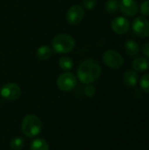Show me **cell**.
<instances>
[{"label": "cell", "mask_w": 149, "mask_h": 150, "mask_svg": "<svg viewBox=\"0 0 149 150\" xmlns=\"http://www.w3.org/2000/svg\"><path fill=\"white\" fill-rule=\"evenodd\" d=\"M101 75L100 65L93 59H87L82 62L77 69L78 79L85 84L97 81Z\"/></svg>", "instance_id": "1"}, {"label": "cell", "mask_w": 149, "mask_h": 150, "mask_svg": "<svg viewBox=\"0 0 149 150\" xmlns=\"http://www.w3.org/2000/svg\"><path fill=\"white\" fill-rule=\"evenodd\" d=\"M52 49L58 54H68L76 47L75 39L68 33H60L52 40Z\"/></svg>", "instance_id": "2"}, {"label": "cell", "mask_w": 149, "mask_h": 150, "mask_svg": "<svg viewBox=\"0 0 149 150\" xmlns=\"http://www.w3.org/2000/svg\"><path fill=\"white\" fill-rule=\"evenodd\" d=\"M21 129L25 136L33 138L37 136L42 129L41 120L34 114H28L23 119Z\"/></svg>", "instance_id": "3"}, {"label": "cell", "mask_w": 149, "mask_h": 150, "mask_svg": "<svg viewBox=\"0 0 149 150\" xmlns=\"http://www.w3.org/2000/svg\"><path fill=\"white\" fill-rule=\"evenodd\" d=\"M57 86L61 91L68 92L73 91L77 83V79L71 72H64L57 78Z\"/></svg>", "instance_id": "4"}, {"label": "cell", "mask_w": 149, "mask_h": 150, "mask_svg": "<svg viewBox=\"0 0 149 150\" xmlns=\"http://www.w3.org/2000/svg\"><path fill=\"white\" fill-rule=\"evenodd\" d=\"M103 62L106 66L114 69L121 68L124 64V59L122 55L119 52L112 49H109L104 53Z\"/></svg>", "instance_id": "5"}, {"label": "cell", "mask_w": 149, "mask_h": 150, "mask_svg": "<svg viewBox=\"0 0 149 150\" xmlns=\"http://www.w3.org/2000/svg\"><path fill=\"white\" fill-rule=\"evenodd\" d=\"M0 94L8 101H15L19 98L21 95V89L15 83H8L1 88Z\"/></svg>", "instance_id": "6"}, {"label": "cell", "mask_w": 149, "mask_h": 150, "mask_svg": "<svg viewBox=\"0 0 149 150\" xmlns=\"http://www.w3.org/2000/svg\"><path fill=\"white\" fill-rule=\"evenodd\" d=\"M85 16V11L83 7L75 4L71 6L66 13V20L69 25H76L82 22Z\"/></svg>", "instance_id": "7"}, {"label": "cell", "mask_w": 149, "mask_h": 150, "mask_svg": "<svg viewBox=\"0 0 149 150\" xmlns=\"http://www.w3.org/2000/svg\"><path fill=\"white\" fill-rule=\"evenodd\" d=\"M132 27L137 36L141 38H147L149 36V21L144 16L137 17L133 20Z\"/></svg>", "instance_id": "8"}, {"label": "cell", "mask_w": 149, "mask_h": 150, "mask_svg": "<svg viewBox=\"0 0 149 150\" xmlns=\"http://www.w3.org/2000/svg\"><path fill=\"white\" fill-rule=\"evenodd\" d=\"M119 9L125 16L132 18L138 13L139 4L136 0H121Z\"/></svg>", "instance_id": "9"}, {"label": "cell", "mask_w": 149, "mask_h": 150, "mask_svg": "<svg viewBox=\"0 0 149 150\" xmlns=\"http://www.w3.org/2000/svg\"><path fill=\"white\" fill-rule=\"evenodd\" d=\"M112 28L115 33L122 35L128 32L130 28V23L124 17H116L112 21Z\"/></svg>", "instance_id": "10"}, {"label": "cell", "mask_w": 149, "mask_h": 150, "mask_svg": "<svg viewBox=\"0 0 149 150\" xmlns=\"http://www.w3.org/2000/svg\"><path fill=\"white\" fill-rule=\"evenodd\" d=\"M138 79H139V76L135 70H131V69L126 70L123 76L124 84L129 88L134 87L138 83Z\"/></svg>", "instance_id": "11"}, {"label": "cell", "mask_w": 149, "mask_h": 150, "mask_svg": "<svg viewBox=\"0 0 149 150\" xmlns=\"http://www.w3.org/2000/svg\"><path fill=\"white\" fill-rule=\"evenodd\" d=\"M148 67V61L145 57H137L133 62V68L136 72H144Z\"/></svg>", "instance_id": "12"}, {"label": "cell", "mask_w": 149, "mask_h": 150, "mask_svg": "<svg viewBox=\"0 0 149 150\" xmlns=\"http://www.w3.org/2000/svg\"><path fill=\"white\" fill-rule=\"evenodd\" d=\"M125 48H126V54L131 57L137 56L140 53L139 45L137 44V42L135 40H126V42L125 43Z\"/></svg>", "instance_id": "13"}, {"label": "cell", "mask_w": 149, "mask_h": 150, "mask_svg": "<svg viewBox=\"0 0 149 150\" xmlns=\"http://www.w3.org/2000/svg\"><path fill=\"white\" fill-rule=\"evenodd\" d=\"M52 55V48L48 46H41L36 51V56L41 61L48 60Z\"/></svg>", "instance_id": "14"}, {"label": "cell", "mask_w": 149, "mask_h": 150, "mask_svg": "<svg viewBox=\"0 0 149 150\" xmlns=\"http://www.w3.org/2000/svg\"><path fill=\"white\" fill-rule=\"evenodd\" d=\"M59 66L62 70L68 71V70L72 69V68L74 66V62H73L72 58L69 56H62L59 60Z\"/></svg>", "instance_id": "15"}, {"label": "cell", "mask_w": 149, "mask_h": 150, "mask_svg": "<svg viewBox=\"0 0 149 150\" xmlns=\"http://www.w3.org/2000/svg\"><path fill=\"white\" fill-rule=\"evenodd\" d=\"M31 150H49V146L44 139H36L34 140L30 146Z\"/></svg>", "instance_id": "16"}, {"label": "cell", "mask_w": 149, "mask_h": 150, "mask_svg": "<svg viewBox=\"0 0 149 150\" xmlns=\"http://www.w3.org/2000/svg\"><path fill=\"white\" fill-rule=\"evenodd\" d=\"M119 9V3L118 0H107L105 4V10L110 13L113 14L116 13Z\"/></svg>", "instance_id": "17"}, {"label": "cell", "mask_w": 149, "mask_h": 150, "mask_svg": "<svg viewBox=\"0 0 149 150\" xmlns=\"http://www.w3.org/2000/svg\"><path fill=\"white\" fill-rule=\"evenodd\" d=\"M10 146L13 150L22 149L25 146V140L22 137L17 136L13 139H11L10 142Z\"/></svg>", "instance_id": "18"}, {"label": "cell", "mask_w": 149, "mask_h": 150, "mask_svg": "<svg viewBox=\"0 0 149 150\" xmlns=\"http://www.w3.org/2000/svg\"><path fill=\"white\" fill-rule=\"evenodd\" d=\"M141 88L144 92L149 93V73L144 75L141 77Z\"/></svg>", "instance_id": "19"}, {"label": "cell", "mask_w": 149, "mask_h": 150, "mask_svg": "<svg viewBox=\"0 0 149 150\" xmlns=\"http://www.w3.org/2000/svg\"><path fill=\"white\" fill-rule=\"evenodd\" d=\"M84 94L88 98H92L96 94V88L92 84H87L86 87L84 88Z\"/></svg>", "instance_id": "20"}, {"label": "cell", "mask_w": 149, "mask_h": 150, "mask_svg": "<svg viewBox=\"0 0 149 150\" xmlns=\"http://www.w3.org/2000/svg\"><path fill=\"white\" fill-rule=\"evenodd\" d=\"M97 5V0H83V7L86 10H92Z\"/></svg>", "instance_id": "21"}, {"label": "cell", "mask_w": 149, "mask_h": 150, "mask_svg": "<svg viewBox=\"0 0 149 150\" xmlns=\"http://www.w3.org/2000/svg\"><path fill=\"white\" fill-rule=\"evenodd\" d=\"M141 12L143 16H149V0L142 2L141 5Z\"/></svg>", "instance_id": "22"}, {"label": "cell", "mask_w": 149, "mask_h": 150, "mask_svg": "<svg viewBox=\"0 0 149 150\" xmlns=\"http://www.w3.org/2000/svg\"><path fill=\"white\" fill-rule=\"evenodd\" d=\"M142 53L145 56L149 58V41L146 42L142 47Z\"/></svg>", "instance_id": "23"}]
</instances>
